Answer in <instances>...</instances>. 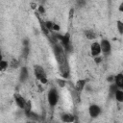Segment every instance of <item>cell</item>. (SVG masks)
<instances>
[{"instance_id":"11","label":"cell","mask_w":123,"mask_h":123,"mask_svg":"<svg viewBox=\"0 0 123 123\" xmlns=\"http://www.w3.org/2000/svg\"><path fill=\"white\" fill-rule=\"evenodd\" d=\"M29 77V73H28V69L27 67H22L20 70V74H19V80L21 83H24Z\"/></svg>"},{"instance_id":"3","label":"cell","mask_w":123,"mask_h":123,"mask_svg":"<svg viewBox=\"0 0 123 123\" xmlns=\"http://www.w3.org/2000/svg\"><path fill=\"white\" fill-rule=\"evenodd\" d=\"M47 100L51 107H55L59 102V93L55 87H52L47 93Z\"/></svg>"},{"instance_id":"1","label":"cell","mask_w":123,"mask_h":123,"mask_svg":"<svg viewBox=\"0 0 123 123\" xmlns=\"http://www.w3.org/2000/svg\"><path fill=\"white\" fill-rule=\"evenodd\" d=\"M53 51H54V55L56 58V61L58 62L59 67L62 68L64 66H68L67 62H66V56H65V51L62 48V46L61 44H54L53 45Z\"/></svg>"},{"instance_id":"22","label":"cell","mask_w":123,"mask_h":123,"mask_svg":"<svg viewBox=\"0 0 123 123\" xmlns=\"http://www.w3.org/2000/svg\"><path fill=\"white\" fill-rule=\"evenodd\" d=\"M38 12H44V9H43L42 6H39V7H38Z\"/></svg>"},{"instance_id":"16","label":"cell","mask_w":123,"mask_h":123,"mask_svg":"<svg viewBox=\"0 0 123 123\" xmlns=\"http://www.w3.org/2000/svg\"><path fill=\"white\" fill-rule=\"evenodd\" d=\"M8 65H9V64H8V62H7L6 61H4V60L1 61V62H0V72H1V71H4L5 69H7Z\"/></svg>"},{"instance_id":"18","label":"cell","mask_w":123,"mask_h":123,"mask_svg":"<svg viewBox=\"0 0 123 123\" xmlns=\"http://www.w3.org/2000/svg\"><path fill=\"white\" fill-rule=\"evenodd\" d=\"M118 89V87L113 84V85H111V86H110V92H111V94H113L114 95V92L116 91Z\"/></svg>"},{"instance_id":"23","label":"cell","mask_w":123,"mask_h":123,"mask_svg":"<svg viewBox=\"0 0 123 123\" xmlns=\"http://www.w3.org/2000/svg\"><path fill=\"white\" fill-rule=\"evenodd\" d=\"M119 11H120V12L123 11V2H122V3L120 4V6H119Z\"/></svg>"},{"instance_id":"17","label":"cell","mask_w":123,"mask_h":123,"mask_svg":"<svg viewBox=\"0 0 123 123\" xmlns=\"http://www.w3.org/2000/svg\"><path fill=\"white\" fill-rule=\"evenodd\" d=\"M116 25H117V29H118L119 34H123V23L120 20H118L117 23H116Z\"/></svg>"},{"instance_id":"5","label":"cell","mask_w":123,"mask_h":123,"mask_svg":"<svg viewBox=\"0 0 123 123\" xmlns=\"http://www.w3.org/2000/svg\"><path fill=\"white\" fill-rule=\"evenodd\" d=\"M101 111H101V108H100L98 105H95V104L90 105L89 108H88V113H89V115H90L92 118L98 117V116L100 115Z\"/></svg>"},{"instance_id":"13","label":"cell","mask_w":123,"mask_h":123,"mask_svg":"<svg viewBox=\"0 0 123 123\" xmlns=\"http://www.w3.org/2000/svg\"><path fill=\"white\" fill-rule=\"evenodd\" d=\"M114 97L118 102H123V90L122 89H117L114 92Z\"/></svg>"},{"instance_id":"20","label":"cell","mask_w":123,"mask_h":123,"mask_svg":"<svg viewBox=\"0 0 123 123\" xmlns=\"http://www.w3.org/2000/svg\"><path fill=\"white\" fill-rule=\"evenodd\" d=\"M11 66H12V68L17 67V66H18V62H17L16 60H12V64H11Z\"/></svg>"},{"instance_id":"14","label":"cell","mask_w":123,"mask_h":123,"mask_svg":"<svg viewBox=\"0 0 123 123\" xmlns=\"http://www.w3.org/2000/svg\"><path fill=\"white\" fill-rule=\"evenodd\" d=\"M85 36L86 37L87 39H95V37H96L95 33H94L93 31H91V30H86V31H85Z\"/></svg>"},{"instance_id":"12","label":"cell","mask_w":123,"mask_h":123,"mask_svg":"<svg viewBox=\"0 0 123 123\" xmlns=\"http://www.w3.org/2000/svg\"><path fill=\"white\" fill-rule=\"evenodd\" d=\"M85 86H86V80H84V79L78 80L76 82V84H75V90H76V92H81L84 89Z\"/></svg>"},{"instance_id":"10","label":"cell","mask_w":123,"mask_h":123,"mask_svg":"<svg viewBox=\"0 0 123 123\" xmlns=\"http://www.w3.org/2000/svg\"><path fill=\"white\" fill-rule=\"evenodd\" d=\"M113 81H114V85L119 89H122V87H123V74L119 73L116 76H114V80Z\"/></svg>"},{"instance_id":"21","label":"cell","mask_w":123,"mask_h":123,"mask_svg":"<svg viewBox=\"0 0 123 123\" xmlns=\"http://www.w3.org/2000/svg\"><path fill=\"white\" fill-rule=\"evenodd\" d=\"M101 61H102V59L100 58V56H98V57H95V62H96L97 63L101 62Z\"/></svg>"},{"instance_id":"8","label":"cell","mask_w":123,"mask_h":123,"mask_svg":"<svg viewBox=\"0 0 123 123\" xmlns=\"http://www.w3.org/2000/svg\"><path fill=\"white\" fill-rule=\"evenodd\" d=\"M101 53L102 52H101V48H100L99 42H93L90 45V54H91V56H93L95 58V57L100 56Z\"/></svg>"},{"instance_id":"6","label":"cell","mask_w":123,"mask_h":123,"mask_svg":"<svg viewBox=\"0 0 123 123\" xmlns=\"http://www.w3.org/2000/svg\"><path fill=\"white\" fill-rule=\"evenodd\" d=\"M100 44V48H101V52H103L104 54H110L111 51V44L108 39H102Z\"/></svg>"},{"instance_id":"2","label":"cell","mask_w":123,"mask_h":123,"mask_svg":"<svg viewBox=\"0 0 123 123\" xmlns=\"http://www.w3.org/2000/svg\"><path fill=\"white\" fill-rule=\"evenodd\" d=\"M34 74H35L36 78L41 84H46L47 83V76H46V73H45V71H44V69L41 65L36 64L34 66Z\"/></svg>"},{"instance_id":"7","label":"cell","mask_w":123,"mask_h":123,"mask_svg":"<svg viewBox=\"0 0 123 123\" xmlns=\"http://www.w3.org/2000/svg\"><path fill=\"white\" fill-rule=\"evenodd\" d=\"M13 97H14V102L17 105V107L20 108V109H22V110H24L25 105H26V102H27L25 100V98L23 96H21L20 94H18V93H15Z\"/></svg>"},{"instance_id":"15","label":"cell","mask_w":123,"mask_h":123,"mask_svg":"<svg viewBox=\"0 0 123 123\" xmlns=\"http://www.w3.org/2000/svg\"><path fill=\"white\" fill-rule=\"evenodd\" d=\"M24 111H25L26 115H28L32 111V103H31V101H27L26 102V105H25V108H24Z\"/></svg>"},{"instance_id":"4","label":"cell","mask_w":123,"mask_h":123,"mask_svg":"<svg viewBox=\"0 0 123 123\" xmlns=\"http://www.w3.org/2000/svg\"><path fill=\"white\" fill-rule=\"evenodd\" d=\"M58 37H60V40L62 42V46L64 49V51H69L70 49V35L68 33H66L63 36H58Z\"/></svg>"},{"instance_id":"9","label":"cell","mask_w":123,"mask_h":123,"mask_svg":"<svg viewBox=\"0 0 123 123\" xmlns=\"http://www.w3.org/2000/svg\"><path fill=\"white\" fill-rule=\"evenodd\" d=\"M61 119L62 122L64 123H72L74 120H75V117L72 113H69V112H65V113H62L61 115Z\"/></svg>"},{"instance_id":"19","label":"cell","mask_w":123,"mask_h":123,"mask_svg":"<svg viewBox=\"0 0 123 123\" xmlns=\"http://www.w3.org/2000/svg\"><path fill=\"white\" fill-rule=\"evenodd\" d=\"M57 83L59 84V86H65V81H64V80L58 79V80H57Z\"/></svg>"},{"instance_id":"24","label":"cell","mask_w":123,"mask_h":123,"mask_svg":"<svg viewBox=\"0 0 123 123\" xmlns=\"http://www.w3.org/2000/svg\"><path fill=\"white\" fill-rule=\"evenodd\" d=\"M1 61H3V56H2V52H1V50H0V62Z\"/></svg>"}]
</instances>
